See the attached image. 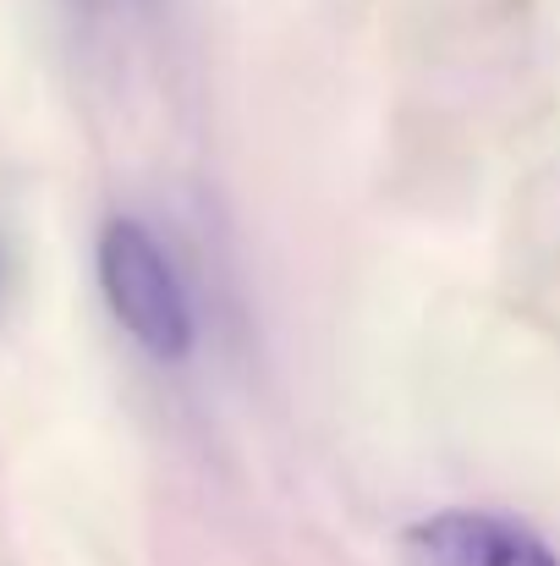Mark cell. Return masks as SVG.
I'll return each mask as SVG.
<instances>
[{
	"label": "cell",
	"mask_w": 560,
	"mask_h": 566,
	"mask_svg": "<svg viewBox=\"0 0 560 566\" xmlns=\"http://www.w3.org/2000/svg\"><path fill=\"white\" fill-rule=\"evenodd\" d=\"M99 286L116 319L155 358H182L192 347V303L166 259V248L138 220H110L99 237Z\"/></svg>",
	"instance_id": "cell-1"
},
{
	"label": "cell",
	"mask_w": 560,
	"mask_h": 566,
	"mask_svg": "<svg viewBox=\"0 0 560 566\" xmlns=\"http://www.w3.org/2000/svg\"><path fill=\"white\" fill-rule=\"evenodd\" d=\"M406 545L423 566H560L533 528L495 512H440L418 523Z\"/></svg>",
	"instance_id": "cell-2"
}]
</instances>
